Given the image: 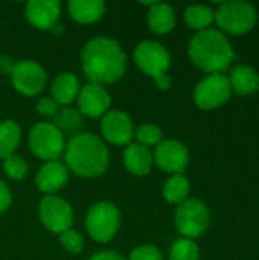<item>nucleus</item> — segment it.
Segmentation results:
<instances>
[{
    "label": "nucleus",
    "instance_id": "6",
    "mask_svg": "<svg viewBox=\"0 0 259 260\" xmlns=\"http://www.w3.org/2000/svg\"><path fill=\"white\" fill-rule=\"evenodd\" d=\"M29 148L46 163L58 161L66 149V137L50 122H40L29 131Z\"/></svg>",
    "mask_w": 259,
    "mask_h": 260
},
{
    "label": "nucleus",
    "instance_id": "22",
    "mask_svg": "<svg viewBox=\"0 0 259 260\" xmlns=\"http://www.w3.org/2000/svg\"><path fill=\"white\" fill-rule=\"evenodd\" d=\"M64 137L69 136L70 139L79 134V129L82 126V114L70 107L60 108L58 113L52 117L50 122Z\"/></svg>",
    "mask_w": 259,
    "mask_h": 260
},
{
    "label": "nucleus",
    "instance_id": "25",
    "mask_svg": "<svg viewBox=\"0 0 259 260\" xmlns=\"http://www.w3.org/2000/svg\"><path fill=\"white\" fill-rule=\"evenodd\" d=\"M189 195V180L183 174L172 175L163 186V197L169 204H182Z\"/></svg>",
    "mask_w": 259,
    "mask_h": 260
},
{
    "label": "nucleus",
    "instance_id": "19",
    "mask_svg": "<svg viewBox=\"0 0 259 260\" xmlns=\"http://www.w3.org/2000/svg\"><path fill=\"white\" fill-rule=\"evenodd\" d=\"M69 14L72 20L79 24H92L105 14V3L102 0H70Z\"/></svg>",
    "mask_w": 259,
    "mask_h": 260
},
{
    "label": "nucleus",
    "instance_id": "20",
    "mask_svg": "<svg viewBox=\"0 0 259 260\" xmlns=\"http://www.w3.org/2000/svg\"><path fill=\"white\" fill-rule=\"evenodd\" d=\"M148 26L157 35L171 32L176 26V12L168 3L156 2L148 11Z\"/></svg>",
    "mask_w": 259,
    "mask_h": 260
},
{
    "label": "nucleus",
    "instance_id": "26",
    "mask_svg": "<svg viewBox=\"0 0 259 260\" xmlns=\"http://www.w3.org/2000/svg\"><path fill=\"white\" fill-rule=\"evenodd\" d=\"M198 257H200V250L192 239L182 238L176 241L169 250L171 260H198Z\"/></svg>",
    "mask_w": 259,
    "mask_h": 260
},
{
    "label": "nucleus",
    "instance_id": "1",
    "mask_svg": "<svg viewBox=\"0 0 259 260\" xmlns=\"http://www.w3.org/2000/svg\"><path fill=\"white\" fill-rule=\"evenodd\" d=\"M81 66L92 84H114L127 69V55L121 44L108 37H95L81 52Z\"/></svg>",
    "mask_w": 259,
    "mask_h": 260
},
{
    "label": "nucleus",
    "instance_id": "16",
    "mask_svg": "<svg viewBox=\"0 0 259 260\" xmlns=\"http://www.w3.org/2000/svg\"><path fill=\"white\" fill-rule=\"evenodd\" d=\"M69 181V169L61 161H47L44 163L37 175H35V184L40 192L46 195H53L63 187H66Z\"/></svg>",
    "mask_w": 259,
    "mask_h": 260
},
{
    "label": "nucleus",
    "instance_id": "28",
    "mask_svg": "<svg viewBox=\"0 0 259 260\" xmlns=\"http://www.w3.org/2000/svg\"><path fill=\"white\" fill-rule=\"evenodd\" d=\"M3 169L11 180H23L27 174V163L21 155H11L3 160Z\"/></svg>",
    "mask_w": 259,
    "mask_h": 260
},
{
    "label": "nucleus",
    "instance_id": "11",
    "mask_svg": "<svg viewBox=\"0 0 259 260\" xmlns=\"http://www.w3.org/2000/svg\"><path fill=\"white\" fill-rule=\"evenodd\" d=\"M14 88L24 96H37L47 84V73L38 62L32 59H23L15 62L12 73L9 75Z\"/></svg>",
    "mask_w": 259,
    "mask_h": 260
},
{
    "label": "nucleus",
    "instance_id": "21",
    "mask_svg": "<svg viewBox=\"0 0 259 260\" xmlns=\"http://www.w3.org/2000/svg\"><path fill=\"white\" fill-rule=\"evenodd\" d=\"M231 84V90H234L240 96L253 94L259 88L258 73L249 66H237L231 76L227 78Z\"/></svg>",
    "mask_w": 259,
    "mask_h": 260
},
{
    "label": "nucleus",
    "instance_id": "7",
    "mask_svg": "<svg viewBox=\"0 0 259 260\" xmlns=\"http://www.w3.org/2000/svg\"><path fill=\"white\" fill-rule=\"evenodd\" d=\"M209 219H211L209 209L200 200L183 201L182 204H179L174 215L176 229L186 239H194L202 236L209 227Z\"/></svg>",
    "mask_w": 259,
    "mask_h": 260
},
{
    "label": "nucleus",
    "instance_id": "5",
    "mask_svg": "<svg viewBox=\"0 0 259 260\" xmlns=\"http://www.w3.org/2000/svg\"><path fill=\"white\" fill-rule=\"evenodd\" d=\"M215 21L224 32L243 35L253 29L256 23V9L247 2H226L215 11Z\"/></svg>",
    "mask_w": 259,
    "mask_h": 260
},
{
    "label": "nucleus",
    "instance_id": "17",
    "mask_svg": "<svg viewBox=\"0 0 259 260\" xmlns=\"http://www.w3.org/2000/svg\"><path fill=\"white\" fill-rule=\"evenodd\" d=\"M81 85L78 78L70 73V72H63L55 76L50 85V98L58 104V105H70L78 99Z\"/></svg>",
    "mask_w": 259,
    "mask_h": 260
},
{
    "label": "nucleus",
    "instance_id": "14",
    "mask_svg": "<svg viewBox=\"0 0 259 260\" xmlns=\"http://www.w3.org/2000/svg\"><path fill=\"white\" fill-rule=\"evenodd\" d=\"M78 111L82 116L98 119L110 111L111 98L104 85L99 84H85L81 87L78 94Z\"/></svg>",
    "mask_w": 259,
    "mask_h": 260
},
{
    "label": "nucleus",
    "instance_id": "34",
    "mask_svg": "<svg viewBox=\"0 0 259 260\" xmlns=\"http://www.w3.org/2000/svg\"><path fill=\"white\" fill-rule=\"evenodd\" d=\"M15 67V61L14 58L8 56V55H2L0 56V73H5V75H11L12 70Z\"/></svg>",
    "mask_w": 259,
    "mask_h": 260
},
{
    "label": "nucleus",
    "instance_id": "32",
    "mask_svg": "<svg viewBox=\"0 0 259 260\" xmlns=\"http://www.w3.org/2000/svg\"><path fill=\"white\" fill-rule=\"evenodd\" d=\"M12 203V195H11V190L8 187V184L5 181L0 180V213L6 212L9 209Z\"/></svg>",
    "mask_w": 259,
    "mask_h": 260
},
{
    "label": "nucleus",
    "instance_id": "18",
    "mask_svg": "<svg viewBox=\"0 0 259 260\" xmlns=\"http://www.w3.org/2000/svg\"><path fill=\"white\" fill-rule=\"evenodd\" d=\"M124 165L127 171L136 177H145L153 168V154L139 143H130L124 151Z\"/></svg>",
    "mask_w": 259,
    "mask_h": 260
},
{
    "label": "nucleus",
    "instance_id": "15",
    "mask_svg": "<svg viewBox=\"0 0 259 260\" xmlns=\"http://www.w3.org/2000/svg\"><path fill=\"white\" fill-rule=\"evenodd\" d=\"M61 3L58 0H31L24 6L26 20L40 30H50L60 20Z\"/></svg>",
    "mask_w": 259,
    "mask_h": 260
},
{
    "label": "nucleus",
    "instance_id": "35",
    "mask_svg": "<svg viewBox=\"0 0 259 260\" xmlns=\"http://www.w3.org/2000/svg\"><path fill=\"white\" fill-rule=\"evenodd\" d=\"M154 82H156L157 88H160V90H168L171 87V78L168 75H162V76L156 78Z\"/></svg>",
    "mask_w": 259,
    "mask_h": 260
},
{
    "label": "nucleus",
    "instance_id": "3",
    "mask_svg": "<svg viewBox=\"0 0 259 260\" xmlns=\"http://www.w3.org/2000/svg\"><path fill=\"white\" fill-rule=\"evenodd\" d=\"M188 52L192 62L209 75L224 72L234 59V49L229 40L217 29L197 32L189 41Z\"/></svg>",
    "mask_w": 259,
    "mask_h": 260
},
{
    "label": "nucleus",
    "instance_id": "31",
    "mask_svg": "<svg viewBox=\"0 0 259 260\" xmlns=\"http://www.w3.org/2000/svg\"><path fill=\"white\" fill-rule=\"evenodd\" d=\"M60 110V105L52 98H41L37 102V111L44 117H53Z\"/></svg>",
    "mask_w": 259,
    "mask_h": 260
},
{
    "label": "nucleus",
    "instance_id": "4",
    "mask_svg": "<svg viewBox=\"0 0 259 260\" xmlns=\"http://www.w3.org/2000/svg\"><path fill=\"white\" fill-rule=\"evenodd\" d=\"M84 225L93 241L107 244L116 236L121 227V212L110 201L95 203L87 212Z\"/></svg>",
    "mask_w": 259,
    "mask_h": 260
},
{
    "label": "nucleus",
    "instance_id": "27",
    "mask_svg": "<svg viewBox=\"0 0 259 260\" xmlns=\"http://www.w3.org/2000/svg\"><path fill=\"white\" fill-rule=\"evenodd\" d=\"M162 129L154 125V123H142L140 126H137L134 129V137H136V143L150 148V146H157L162 142Z\"/></svg>",
    "mask_w": 259,
    "mask_h": 260
},
{
    "label": "nucleus",
    "instance_id": "8",
    "mask_svg": "<svg viewBox=\"0 0 259 260\" xmlns=\"http://www.w3.org/2000/svg\"><path fill=\"white\" fill-rule=\"evenodd\" d=\"M38 216L41 224L52 233L60 235L73 225L72 206L61 197L46 195L38 206Z\"/></svg>",
    "mask_w": 259,
    "mask_h": 260
},
{
    "label": "nucleus",
    "instance_id": "2",
    "mask_svg": "<svg viewBox=\"0 0 259 260\" xmlns=\"http://www.w3.org/2000/svg\"><path fill=\"white\" fill-rule=\"evenodd\" d=\"M64 165L78 177L98 178L108 169L110 154L105 143L92 133H79L66 143Z\"/></svg>",
    "mask_w": 259,
    "mask_h": 260
},
{
    "label": "nucleus",
    "instance_id": "24",
    "mask_svg": "<svg viewBox=\"0 0 259 260\" xmlns=\"http://www.w3.org/2000/svg\"><path fill=\"white\" fill-rule=\"evenodd\" d=\"M185 20L189 27L202 32L211 29V24L215 21V12L206 5H192L185 9Z\"/></svg>",
    "mask_w": 259,
    "mask_h": 260
},
{
    "label": "nucleus",
    "instance_id": "10",
    "mask_svg": "<svg viewBox=\"0 0 259 260\" xmlns=\"http://www.w3.org/2000/svg\"><path fill=\"white\" fill-rule=\"evenodd\" d=\"M231 84L223 73H212L203 78L194 88V101L202 110H214L231 98Z\"/></svg>",
    "mask_w": 259,
    "mask_h": 260
},
{
    "label": "nucleus",
    "instance_id": "23",
    "mask_svg": "<svg viewBox=\"0 0 259 260\" xmlns=\"http://www.w3.org/2000/svg\"><path fill=\"white\" fill-rule=\"evenodd\" d=\"M21 142V129L15 120L0 122V158H8L15 154Z\"/></svg>",
    "mask_w": 259,
    "mask_h": 260
},
{
    "label": "nucleus",
    "instance_id": "30",
    "mask_svg": "<svg viewBox=\"0 0 259 260\" xmlns=\"http://www.w3.org/2000/svg\"><path fill=\"white\" fill-rule=\"evenodd\" d=\"M128 260H163V254L156 245L143 244L131 250Z\"/></svg>",
    "mask_w": 259,
    "mask_h": 260
},
{
    "label": "nucleus",
    "instance_id": "29",
    "mask_svg": "<svg viewBox=\"0 0 259 260\" xmlns=\"http://www.w3.org/2000/svg\"><path fill=\"white\" fill-rule=\"evenodd\" d=\"M58 238H60L61 247L72 254H79L84 250V236L73 229H69L66 232L60 233Z\"/></svg>",
    "mask_w": 259,
    "mask_h": 260
},
{
    "label": "nucleus",
    "instance_id": "13",
    "mask_svg": "<svg viewBox=\"0 0 259 260\" xmlns=\"http://www.w3.org/2000/svg\"><path fill=\"white\" fill-rule=\"evenodd\" d=\"M101 133L108 143L128 146L134 137V126L128 114L119 110H110L102 116Z\"/></svg>",
    "mask_w": 259,
    "mask_h": 260
},
{
    "label": "nucleus",
    "instance_id": "33",
    "mask_svg": "<svg viewBox=\"0 0 259 260\" xmlns=\"http://www.w3.org/2000/svg\"><path fill=\"white\" fill-rule=\"evenodd\" d=\"M89 260H125L122 254H119L118 251L113 250H104V251H98L95 253Z\"/></svg>",
    "mask_w": 259,
    "mask_h": 260
},
{
    "label": "nucleus",
    "instance_id": "9",
    "mask_svg": "<svg viewBox=\"0 0 259 260\" xmlns=\"http://www.w3.org/2000/svg\"><path fill=\"white\" fill-rule=\"evenodd\" d=\"M134 62L137 67L153 79L166 75L171 66V55L168 49L159 41H142L134 49Z\"/></svg>",
    "mask_w": 259,
    "mask_h": 260
},
{
    "label": "nucleus",
    "instance_id": "12",
    "mask_svg": "<svg viewBox=\"0 0 259 260\" xmlns=\"http://www.w3.org/2000/svg\"><path fill=\"white\" fill-rule=\"evenodd\" d=\"M189 161L188 149L179 140H162L153 154V163L168 174H183Z\"/></svg>",
    "mask_w": 259,
    "mask_h": 260
}]
</instances>
